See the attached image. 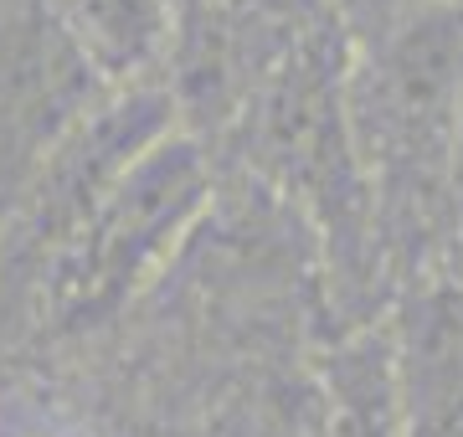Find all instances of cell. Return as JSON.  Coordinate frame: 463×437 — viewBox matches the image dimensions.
<instances>
[{
  "instance_id": "cell-2",
  "label": "cell",
  "mask_w": 463,
  "mask_h": 437,
  "mask_svg": "<svg viewBox=\"0 0 463 437\" xmlns=\"http://www.w3.org/2000/svg\"><path fill=\"white\" fill-rule=\"evenodd\" d=\"M463 124V16H422L381 51L361 108L365 150L397 201H422L448 175Z\"/></svg>"
},
{
  "instance_id": "cell-4",
  "label": "cell",
  "mask_w": 463,
  "mask_h": 437,
  "mask_svg": "<svg viewBox=\"0 0 463 437\" xmlns=\"http://www.w3.org/2000/svg\"><path fill=\"white\" fill-rule=\"evenodd\" d=\"M402 437H463V253L417 284L392 335Z\"/></svg>"
},
{
  "instance_id": "cell-3",
  "label": "cell",
  "mask_w": 463,
  "mask_h": 437,
  "mask_svg": "<svg viewBox=\"0 0 463 437\" xmlns=\"http://www.w3.org/2000/svg\"><path fill=\"white\" fill-rule=\"evenodd\" d=\"M170 98L165 93H129V98L109 103L93 114V124H78L72 135L52 150L47 170H42V185L32 196V217H26V242L32 253L57 257L78 242L93 211L109 201L129 165L149 144H160L170 135Z\"/></svg>"
},
{
  "instance_id": "cell-1",
  "label": "cell",
  "mask_w": 463,
  "mask_h": 437,
  "mask_svg": "<svg viewBox=\"0 0 463 437\" xmlns=\"http://www.w3.org/2000/svg\"><path fill=\"white\" fill-rule=\"evenodd\" d=\"M206 191H212V175L191 139L165 135L160 144H149L78 232V242L52 263V324L93 330L114 320L134 299V288L160 268L175 237L196 221Z\"/></svg>"
},
{
  "instance_id": "cell-6",
  "label": "cell",
  "mask_w": 463,
  "mask_h": 437,
  "mask_svg": "<svg viewBox=\"0 0 463 437\" xmlns=\"http://www.w3.org/2000/svg\"><path fill=\"white\" fill-rule=\"evenodd\" d=\"M330 437H402L392 391V345H350L335 370V427Z\"/></svg>"
},
{
  "instance_id": "cell-5",
  "label": "cell",
  "mask_w": 463,
  "mask_h": 437,
  "mask_svg": "<svg viewBox=\"0 0 463 437\" xmlns=\"http://www.w3.org/2000/svg\"><path fill=\"white\" fill-rule=\"evenodd\" d=\"M57 26L103 78L145 72L170 36V0H52Z\"/></svg>"
}]
</instances>
